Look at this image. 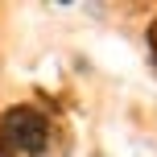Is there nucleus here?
<instances>
[{
    "instance_id": "obj_1",
    "label": "nucleus",
    "mask_w": 157,
    "mask_h": 157,
    "mask_svg": "<svg viewBox=\"0 0 157 157\" xmlns=\"http://www.w3.org/2000/svg\"><path fill=\"white\" fill-rule=\"evenodd\" d=\"M0 136H4V145H8V153H41L46 149V141H50V124H46V116H41L37 108H29V103H21V108H8L4 112V120H0Z\"/></svg>"
},
{
    "instance_id": "obj_3",
    "label": "nucleus",
    "mask_w": 157,
    "mask_h": 157,
    "mask_svg": "<svg viewBox=\"0 0 157 157\" xmlns=\"http://www.w3.org/2000/svg\"><path fill=\"white\" fill-rule=\"evenodd\" d=\"M0 157H13V153H8V145H4V136H0Z\"/></svg>"
},
{
    "instance_id": "obj_2",
    "label": "nucleus",
    "mask_w": 157,
    "mask_h": 157,
    "mask_svg": "<svg viewBox=\"0 0 157 157\" xmlns=\"http://www.w3.org/2000/svg\"><path fill=\"white\" fill-rule=\"evenodd\" d=\"M149 50H153V58H157V21L149 25Z\"/></svg>"
}]
</instances>
